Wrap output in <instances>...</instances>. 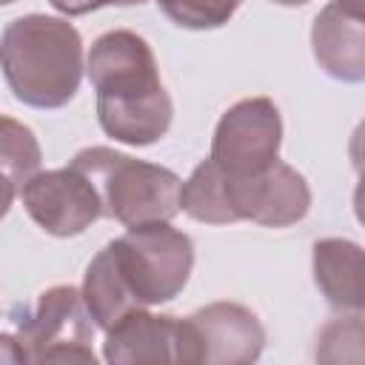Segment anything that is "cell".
I'll return each instance as SVG.
<instances>
[{
	"mask_svg": "<svg viewBox=\"0 0 365 365\" xmlns=\"http://www.w3.org/2000/svg\"><path fill=\"white\" fill-rule=\"evenodd\" d=\"M97 91L100 128L125 145H151L171 128L174 103L160 80L151 46L128 29H114L91 43L86 60Z\"/></svg>",
	"mask_w": 365,
	"mask_h": 365,
	"instance_id": "obj_1",
	"label": "cell"
},
{
	"mask_svg": "<svg viewBox=\"0 0 365 365\" xmlns=\"http://www.w3.org/2000/svg\"><path fill=\"white\" fill-rule=\"evenodd\" d=\"M0 68L23 106L63 108L86 71L80 31L63 17L23 14L0 34Z\"/></svg>",
	"mask_w": 365,
	"mask_h": 365,
	"instance_id": "obj_2",
	"label": "cell"
},
{
	"mask_svg": "<svg viewBox=\"0 0 365 365\" xmlns=\"http://www.w3.org/2000/svg\"><path fill=\"white\" fill-rule=\"evenodd\" d=\"M68 165L88 177L100 197L103 217H111L125 228L171 222L180 214L182 180L165 165L128 157L108 145L83 148Z\"/></svg>",
	"mask_w": 365,
	"mask_h": 365,
	"instance_id": "obj_3",
	"label": "cell"
},
{
	"mask_svg": "<svg viewBox=\"0 0 365 365\" xmlns=\"http://www.w3.org/2000/svg\"><path fill=\"white\" fill-rule=\"evenodd\" d=\"M108 248L128 291L143 308L171 302L185 288L194 268L191 237L171 222L134 225L111 240Z\"/></svg>",
	"mask_w": 365,
	"mask_h": 365,
	"instance_id": "obj_4",
	"label": "cell"
},
{
	"mask_svg": "<svg viewBox=\"0 0 365 365\" xmlns=\"http://www.w3.org/2000/svg\"><path fill=\"white\" fill-rule=\"evenodd\" d=\"M94 322L74 285L46 288L34 308L17 317V342L29 362H97Z\"/></svg>",
	"mask_w": 365,
	"mask_h": 365,
	"instance_id": "obj_5",
	"label": "cell"
},
{
	"mask_svg": "<svg viewBox=\"0 0 365 365\" xmlns=\"http://www.w3.org/2000/svg\"><path fill=\"white\" fill-rule=\"evenodd\" d=\"M282 114L268 97L228 106L211 137V160L231 177H251L279 160Z\"/></svg>",
	"mask_w": 365,
	"mask_h": 365,
	"instance_id": "obj_6",
	"label": "cell"
},
{
	"mask_svg": "<svg viewBox=\"0 0 365 365\" xmlns=\"http://www.w3.org/2000/svg\"><path fill=\"white\" fill-rule=\"evenodd\" d=\"M180 362L248 365L257 362L265 348V328L259 317L240 302H211L180 319Z\"/></svg>",
	"mask_w": 365,
	"mask_h": 365,
	"instance_id": "obj_7",
	"label": "cell"
},
{
	"mask_svg": "<svg viewBox=\"0 0 365 365\" xmlns=\"http://www.w3.org/2000/svg\"><path fill=\"white\" fill-rule=\"evenodd\" d=\"M20 197L29 217L51 237H77L103 217L94 185L71 165L31 174Z\"/></svg>",
	"mask_w": 365,
	"mask_h": 365,
	"instance_id": "obj_8",
	"label": "cell"
},
{
	"mask_svg": "<svg viewBox=\"0 0 365 365\" xmlns=\"http://www.w3.org/2000/svg\"><path fill=\"white\" fill-rule=\"evenodd\" d=\"M228 194L237 220H251L265 228L297 225L311 211L308 180L279 160L251 177L228 174Z\"/></svg>",
	"mask_w": 365,
	"mask_h": 365,
	"instance_id": "obj_9",
	"label": "cell"
},
{
	"mask_svg": "<svg viewBox=\"0 0 365 365\" xmlns=\"http://www.w3.org/2000/svg\"><path fill=\"white\" fill-rule=\"evenodd\" d=\"M182 325L171 314H151L148 308H134L120 317L103 342V359L117 365L134 362H180Z\"/></svg>",
	"mask_w": 365,
	"mask_h": 365,
	"instance_id": "obj_10",
	"label": "cell"
},
{
	"mask_svg": "<svg viewBox=\"0 0 365 365\" xmlns=\"http://www.w3.org/2000/svg\"><path fill=\"white\" fill-rule=\"evenodd\" d=\"M311 48L319 68L342 83L365 80V14L331 0L311 26Z\"/></svg>",
	"mask_w": 365,
	"mask_h": 365,
	"instance_id": "obj_11",
	"label": "cell"
},
{
	"mask_svg": "<svg viewBox=\"0 0 365 365\" xmlns=\"http://www.w3.org/2000/svg\"><path fill=\"white\" fill-rule=\"evenodd\" d=\"M362 248L345 237H325L314 242V282L328 305L339 311H362Z\"/></svg>",
	"mask_w": 365,
	"mask_h": 365,
	"instance_id": "obj_12",
	"label": "cell"
},
{
	"mask_svg": "<svg viewBox=\"0 0 365 365\" xmlns=\"http://www.w3.org/2000/svg\"><path fill=\"white\" fill-rule=\"evenodd\" d=\"M80 294H83V302H86L88 317L103 331H108L128 311L143 308L134 299V294L128 291V285H125V279H123V274H120V268H117L114 254H111L108 245H103L97 251V257L88 262Z\"/></svg>",
	"mask_w": 365,
	"mask_h": 365,
	"instance_id": "obj_13",
	"label": "cell"
},
{
	"mask_svg": "<svg viewBox=\"0 0 365 365\" xmlns=\"http://www.w3.org/2000/svg\"><path fill=\"white\" fill-rule=\"evenodd\" d=\"M180 211H185L191 220L205 225L240 222L228 194V174L211 157L202 160L180 185Z\"/></svg>",
	"mask_w": 365,
	"mask_h": 365,
	"instance_id": "obj_14",
	"label": "cell"
},
{
	"mask_svg": "<svg viewBox=\"0 0 365 365\" xmlns=\"http://www.w3.org/2000/svg\"><path fill=\"white\" fill-rule=\"evenodd\" d=\"M40 163L43 151L34 131L20 120L0 114V171H6L14 185L23 188V182L40 171Z\"/></svg>",
	"mask_w": 365,
	"mask_h": 365,
	"instance_id": "obj_15",
	"label": "cell"
},
{
	"mask_svg": "<svg viewBox=\"0 0 365 365\" xmlns=\"http://www.w3.org/2000/svg\"><path fill=\"white\" fill-rule=\"evenodd\" d=\"M157 3H160V11L174 26L191 29V31L222 29L242 6V0H157Z\"/></svg>",
	"mask_w": 365,
	"mask_h": 365,
	"instance_id": "obj_16",
	"label": "cell"
},
{
	"mask_svg": "<svg viewBox=\"0 0 365 365\" xmlns=\"http://www.w3.org/2000/svg\"><path fill=\"white\" fill-rule=\"evenodd\" d=\"M60 14L66 17H80L88 11H97L103 6H117V0H48Z\"/></svg>",
	"mask_w": 365,
	"mask_h": 365,
	"instance_id": "obj_17",
	"label": "cell"
},
{
	"mask_svg": "<svg viewBox=\"0 0 365 365\" xmlns=\"http://www.w3.org/2000/svg\"><path fill=\"white\" fill-rule=\"evenodd\" d=\"M23 362H29V359H26V351L20 348L17 336L0 334V365H23Z\"/></svg>",
	"mask_w": 365,
	"mask_h": 365,
	"instance_id": "obj_18",
	"label": "cell"
},
{
	"mask_svg": "<svg viewBox=\"0 0 365 365\" xmlns=\"http://www.w3.org/2000/svg\"><path fill=\"white\" fill-rule=\"evenodd\" d=\"M17 185H14V180L6 174V171H0V220L9 214V208H11V202H14V197H17Z\"/></svg>",
	"mask_w": 365,
	"mask_h": 365,
	"instance_id": "obj_19",
	"label": "cell"
},
{
	"mask_svg": "<svg viewBox=\"0 0 365 365\" xmlns=\"http://www.w3.org/2000/svg\"><path fill=\"white\" fill-rule=\"evenodd\" d=\"M271 3H277V6H305V3H311V0H271Z\"/></svg>",
	"mask_w": 365,
	"mask_h": 365,
	"instance_id": "obj_20",
	"label": "cell"
},
{
	"mask_svg": "<svg viewBox=\"0 0 365 365\" xmlns=\"http://www.w3.org/2000/svg\"><path fill=\"white\" fill-rule=\"evenodd\" d=\"M336 3H342V6H348L354 11H362V0H336Z\"/></svg>",
	"mask_w": 365,
	"mask_h": 365,
	"instance_id": "obj_21",
	"label": "cell"
},
{
	"mask_svg": "<svg viewBox=\"0 0 365 365\" xmlns=\"http://www.w3.org/2000/svg\"><path fill=\"white\" fill-rule=\"evenodd\" d=\"M140 3H145V0H117V6H140Z\"/></svg>",
	"mask_w": 365,
	"mask_h": 365,
	"instance_id": "obj_22",
	"label": "cell"
},
{
	"mask_svg": "<svg viewBox=\"0 0 365 365\" xmlns=\"http://www.w3.org/2000/svg\"><path fill=\"white\" fill-rule=\"evenodd\" d=\"M11 3H17V0H0V6H11Z\"/></svg>",
	"mask_w": 365,
	"mask_h": 365,
	"instance_id": "obj_23",
	"label": "cell"
}]
</instances>
